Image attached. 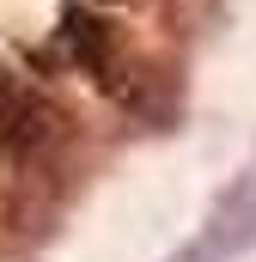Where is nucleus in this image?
<instances>
[{
    "label": "nucleus",
    "instance_id": "obj_1",
    "mask_svg": "<svg viewBox=\"0 0 256 262\" xmlns=\"http://www.w3.org/2000/svg\"><path fill=\"white\" fill-rule=\"evenodd\" d=\"M79 140V122L61 98H49L37 79L0 61V177L6 183H43L61 195V159Z\"/></svg>",
    "mask_w": 256,
    "mask_h": 262
},
{
    "label": "nucleus",
    "instance_id": "obj_3",
    "mask_svg": "<svg viewBox=\"0 0 256 262\" xmlns=\"http://www.w3.org/2000/svg\"><path fill=\"white\" fill-rule=\"evenodd\" d=\"M201 244H207L220 262L256 250V171H238V177L214 195L207 226H201Z\"/></svg>",
    "mask_w": 256,
    "mask_h": 262
},
{
    "label": "nucleus",
    "instance_id": "obj_4",
    "mask_svg": "<svg viewBox=\"0 0 256 262\" xmlns=\"http://www.w3.org/2000/svg\"><path fill=\"white\" fill-rule=\"evenodd\" d=\"M171 262H220V256H214V250H207L201 238H189V244H183V250H177Z\"/></svg>",
    "mask_w": 256,
    "mask_h": 262
},
{
    "label": "nucleus",
    "instance_id": "obj_2",
    "mask_svg": "<svg viewBox=\"0 0 256 262\" xmlns=\"http://www.w3.org/2000/svg\"><path fill=\"white\" fill-rule=\"evenodd\" d=\"M55 55H61L73 73H86L104 98H116V85H122V73H128V49H122V37H116V25L98 18L92 6H61Z\"/></svg>",
    "mask_w": 256,
    "mask_h": 262
}]
</instances>
